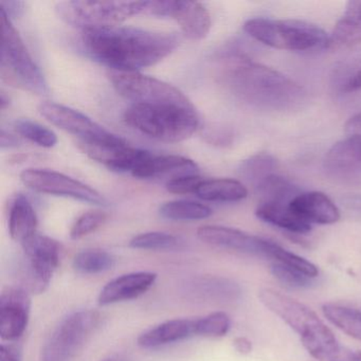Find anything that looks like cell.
<instances>
[{
  "label": "cell",
  "instance_id": "cell-15",
  "mask_svg": "<svg viewBox=\"0 0 361 361\" xmlns=\"http://www.w3.org/2000/svg\"><path fill=\"white\" fill-rule=\"evenodd\" d=\"M31 312L30 291L24 287H7L0 295V336L16 341L24 335Z\"/></svg>",
  "mask_w": 361,
  "mask_h": 361
},
{
  "label": "cell",
  "instance_id": "cell-40",
  "mask_svg": "<svg viewBox=\"0 0 361 361\" xmlns=\"http://www.w3.org/2000/svg\"><path fill=\"white\" fill-rule=\"evenodd\" d=\"M233 348L240 355H248L252 352V343L246 337H236L233 340Z\"/></svg>",
  "mask_w": 361,
  "mask_h": 361
},
{
  "label": "cell",
  "instance_id": "cell-10",
  "mask_svg": "<svg viewBox=\"0 0 361 361\" xmlns=\"http://www.w3.org/2000/svg\"><path fill=\"white\" fill-rule=\"evenodd\" d=\"M22 247L26 259L23 268L27 290L35 293H44L60 265V244L54 238L37 232L25 240Z\"/></svg>",
  "mask_w": 361,
  "mask_h": 361
},
{
  "label": "cell",
  "instance_id": "cell-39",
  "mask_svg": "<svg viewBox=\"0 0 361 361\" xmlns=\"http://www.w3.org/2000/svg\"><path fill=\"white\" fill-rule=\"evenodd\" d=\"M20 141L18 137L9 134L4 128L1 130V135H0V147H1V149H16V147H20Z\"/></svg>",
  "mask_w": 361,
  "mask_h": 361
},
{
  "label": "cell",
  "instance_id": "cell-22",
  "mask_svg": "<svg viewBox=\"0 0 361 361\" xmlns=\"http://www.w3.org/2000/svg\"><path fill=\"white\" fill-rule=\"evenodd\" d=\"M185 293L190 297L209 301L231 302L238 299L240 288L236 283L214 276H198L185 284Z\"/></svg>",
  "mask_w": 361,
  "mask_h": 361
},
{
  "label": "cell",
  "instance_id": "cell-24",
  "mask_svg": "<svg viewBox=\"0 0 361 361\" xmlns=\"http://www.w3.org/2000/svg\"><path fill=\"white\" fill-rule=\"evenodd\" d=\"M255 215L264 223L276 226L291 233L306 234L312 230V225L295 215L289 208V204L261 202L255 210Z\"/></svg>",
  "mask_w": 361,
  "mask_h": 361
},
{
  "label": "cell",
  "instance_id": "cell-17",
  "mask_svg": "<svg viewBox=\"0 0 361 361\" xmlns=\"http://www.w3.org/2000/svg\"><path fill=\"white\" fill-rule=\"evenodd\" d=\"M324 168L340 178L361 177V135H348L336 142L325 156Z\"/></svg>",
  "mask_w": 361,
  "mask_h": 361
},
{
  "label": "cell",
  "instance_id": "cell-37",
  "mask_svg": "<svg viewBox=\"0 0 361 361\" xmlns=\"http://www.w3.org/2000/svg\"><path fill=\"white\" fill-rule=\"evenodd\" d=\"M22 348L16 344H1L0 361H22Z\"/></svg>",
  "mask_w": 361,
  "mask_h": 361
},
{
  "label": "cell",
  "instance_id": "cell-36",
  "mask_svg": "<svg viewBox=\"0 0 361 361\" xmlns=\"http://www.w3.org/2000/svg\"><path fill=\"white\" fill-rule=\"evenodd\" d=\"M204 179L200 175H185V176L175 177L166 181V188L170 193L178 194H191L196 193L200 183Z\"/></svg>",
  "mask_w": 361,
  "mask_h": 361
},
{
  "label": "cell",
  "instance_id": "cell-38",
  "mask_svg": "<svg viewBox=\"0 0 361 361\" xmlns=\"http://www.w3.org/2000/svg\"><path fill=\"white\" fill-rule=\"evenodd\" d=\"M24 3L22 1H3L1 3V10L11 18H18V16L22 14L23 10H24Z\"/></svg>",
  "mask_w": 361,
  "mask_h": 361
},
{
  "label": "cell",
  "instance_id": "cell-19",
  "mask_svg": "<svg viewBox=\"0 0 361 361\" xmlns=\"http://www.w3.org/2000/svg\"><path fill=\"white\" fill-rule=\"evenodd\" d=\"M197 164L193 160L178 155L157 156L149 154L133 171L132 175L139 179H151L160 176L175 177L198 174Z\"/></svg>",
  "mask_w": 361,
  "mask_h": 361
},
{
  "label": "cell",
  "instance_id": "cell-35",
  "mask_svg": "<svg viewBox=\"0 0 361 361\" xmlns=\"http://www.w3.org/2000/svg\"><path fill=\"white\" fill-rule=\"evenodd\" d=\"M107 215L101 211H90L84 213L73 224L71 230V238L73 240H81L94 233L106 221Z\"/></svg>",
  "mask_w": 361,
  "mask_h": 361
},
{
  "label": "cell",
  "instance_id": "cell-29",
  "mask_svg": "<svg viewBox=\"0 0 361 361\" xmlns=\"http://www.w3.org/2000/svg\"><path fill=\"white\" fill-rule=\"evenodd\" d=\"M116 259L111 253L101 249L81 251L73 259V269L82 274H99L109 271L115 266Z\"/></svg>",
  "mask_w": 361,
  "mask_h": 361
},
{
  "label": "cell",
  "instance_id": "cell-13",
  "mask_svg": "<svg viewBox=\"0 0 361 361\" xmlns=\"http://www.w3.org/2000/svg\"><path fill=\"white\" fill-rule=\"evenodd\" d=\"M197 236L211 246L269 259L276 245L272 240L225 226H202L198 228Z\"/></svg>",
  "mask_w": 361,
  "mask_h": 361
},
{
  "label": "cell",
  "instance_id": "cell-9",
  "mask_svg": "<svg viewBox=\"0 0 361 361\" xmlns=\"http://www.w3.org/2000/svg\"><path fill=\"white\" fill-rule=\"evenodd\" d=\"M109 81L116 92L130 101L132 104H173L192 105L191 101L181 90L171 84L140 73H121L109 71Z\"/></svg>",
  "mask_w": 361,
  "mask_h": 361
},
{
  "label": "cell",
  "instance_id": "cell-20",
  "mask_svg": "<svg viewBox=\"0 0 361 361\" xmlns=\"http://www.w3.org/2000/svg\"><path fill=\"white\" fill-rule=\"evenodd\" d=\"M169 18L176 20L183 35L194 41L204 39L211 29L210 13L198 1L172 0Z\"/></svg>",
  "mask_w": 361,
  "mask_h": 361
},
{
  "label": "cell",
  "instance_id": "cell-23",
  "mask_svg": "<svg viewBox=\"0 0 361 361\" xmlns=\"http://www.w3.org/2000/svg\"><path fill=\"white\" fill-rule=\"evenodd\" d=\"M361 44V0L348 1L345 11L329 35V48H350Z\"/></svg>",
  "mask_w": 361,
  "mask_h": 361
},
{
  "label": "cell",
  "instance_id": "cell-21",
  "mask_svg": "<svg viewBox=\"0 0 361 361\" xmlns=\"http://www.w3.org/2000/svg\"><path fill=\"white\" fill-rule=\"evenodd\" d=\"M197 319H172L143 331L137 343L140 348H156L189 339L196 335Z\"/></svg>",
  "mask_w": 361,
  "mask_h": 361
},
{
  "label": "cell",
  "instance_id": "cell-27",
  "mask_svg": "<svg viewBox=\"0 0 361 361\" xmlns=\"http://www.w3.org/2000/svg\"><path fill=\"white\" fill-rule=\"evenodd\" d=\"M322 312L340 331L361 341V310L344 304L325 303Z\"/></svg>",
  "mask_w": 361,
  "mask_h": 361
},
{
  "label": "cell",
  "instance_id": "cell-7",
  "mask_svg": "<svg viewBox=\"0 0 361 361\" xmlns=\"http://www.w3.org/2000/svg\"><path fill=\"white\" fill-rule=\"evenodd\" d=\"M3 25L1 43V75L24 90L39 96L48 94L47 82L39 67L29 54L20 33L12 24L11 18L0 10Z\"/></svg>",
  "mask_w": 361,
  "mask_h": 361
},
{
  "label": "cell",
  "instance_id": "cell-41",
  "mask_svg": "<svg viewBox=\"0 0 361 361\" xmlns=\"http://www.w3.org/2000/svg\"><path fill=\"white\" fill-rule=\"evenodd\" d=\"M344 130L348 135H361V113L350 118L344 126Z\"/></svg>",
  "mask_w": 361,
  "mask_h": 361
},
{
  "label": "cell",
  "instance_id": "cell-34",
  "mask_svg": "<svg viewBox=\"0 0 361 361\" xmlns=\"http://www.w3.org/2000/svg\"><path fill=\"white\" fill-rule=\"evenodd\" d=\"M270 272L276 280L290 288H308L312 286L314 281L310 276L279 263H272L270 265Z\"/></svg>",
  "mask_w": 361,
  "mask_h": 361
},
{
  "label": "cell",
  "instance_id": "cell-18",
  "mask_svg": "<svg viewBox=\"0 0 361 361\" xmlns=\"http://www.w3.org/2000/svg\"><path fill=\"white\" fill-rule=\"evenodd\" d=\"M289 208L310 225H333L341 217L338 207L322 192L299 193L289 202Z\"/></svg>",
  "mask_w": 361,
  "mask_h": 361
},
{
  "label": "cell",
  "instance_id": "cell-16",
  "mask_svg": "<svg viewBox=\"0 0 361 361\" xmlns=\"http://www.w3.org/2000/svg\"><path fill=\"white\" fill-rule=\"evenodd\" d=\"M157 276V274L152 271L130 272L118 276L107 283L100 291L99 305H113L137 299L153 287Z\"/></svg>",
  "mask_w": 361,
  "mask_h": 361
},
{
  "label": "cell",
  "instance_id": "cell-14",
  "mask_svg": "<svg viewBox=\"0 0 361 361\" xmlns=\"http://www.w3.org/2000/svg\"><path fill=\"white\" fill-rule=\"evenodd\" d=\"M39 114L65 132L71 133L84 142L106 140L114 134L99 126L94 120L75 109L54 102L39 105Z\"/></svg>",
  "mask_w": 361,
  "mask_h": 361
},
{
  "label": "cell",
  "instance_id": "cell-12",
  "mask_svg": "<svg viewBox=\"0 0 361 361\" xmlns=\"http://www.w3.org/2000/svg\"><path fill=\"white\" fill-rule=\"evenodd\" d=\"M78 145L88 157L117 173H133L137 166L151 154L130 147L124 139L116 135L106 140L94 142L78 141Z\"/></svg>",
  "mask_w": 361,
  "mask_h": 361
},
{
  "label": "cell",
  "instance_id": "cell-42",
  "mask_svg": "<svg viewBox=\"0 0 361 361\" xmlns=\"http://www.w3.org/2000/svg\"><path fill=\"white\" fill-rule=\"evenodd\" d=\"M345 92H355L361 90V68L348 79L345 84Z\"/></svg>",
  "mask_w": 361,
  "mask_h": 361
},
{
  "label": "cell",
  "instance_id": "cell-32",
  "mask_svg": "<svg viewBox=\"0 0 361 361\" xmlns=\"http://www.w3.org/2000/svg\"><path fill=\"white\" fill-rule=\"evenodd\" d=\"M14 128L20 136L39 147L50 149L58 143V136L54 130L31 120H18L14 123Z\"/></svg>",
  "mask_w": 361,
  "mask_h": 361
},
{
  "label": "cell",
  "instance_id": "cell-28",
  "mask_svg": "<svg viewBox=\"0 0 361 361\" xmlns=\"http://www.w3.org/2000/svg\"><path fill=\"white\" fill-rule=\"evenodd\" d=\"M162 219L174 221H202L212 215V210L206 204L191 200H172L159 209Z\"/></svg>",
  "mask_w": 361,
  "mask_h": 361
},
{
  "label": "cell",
  "instance_id": "cell-3",
  "mask_svg": "<svg viewBox=\"0 0 361 361\" xmlns=\"http://www.w3.org/2000/svg\"><path fill=\"white\" fill-rule=\"evenodd\" d=\"M259 299L299 336L310 356L320 361H335L339 356L342 346L312 308L272 288L261 289Z\"/></svg>",
  "mask_w": 361,
  "mask_h": 361
},
{
  "label": "cell",
  "instance_id": "cell-6",
  "mask_svg": "<svg viewBox=\"0 0 361 361\" xmlns=\"http://www.w3.org/2000/svg\"><path fill=\"white\" fill-rule=\"evenodd\" d=\"M147 1H86L66 0L56 4L59 18L83 30L107 28L145 12Z\"/></svg>",
  "mask_w": 361,
  "mask_h": 361
},
{
  "label": "cell",
  "instance_id": "cell-43",
  "mask_svg": "<svg viewBox=\"0 0 361 361\" xmlns=\"http://www.w3.org/2000/svg\"><path fill=\"white\" fill-rule=\"evenodd\" d=\"M335 361H361V354H356V353H353L352 350L342 348L339 356L337 357Z\"/></svg>",
  "mask_w": 361,
  "mask_h": 361
},
{
  "label": "cell",
  "instance_id": "cell-33",
  "mask_svg": "<svg viewBox=\"0 0 361 361\" xmlns=\"http://www.w3.org/2000/svg\"><path fill=\"white\" fill-rule=\"evenodd\" d=\"M231 319L224 312H215L197 319L196 335L202 337L221 338L229 333Z\"/></svg>",
  "mask_w": 361,
  "mask_h": 361
},
{
  "label": "cell",
  "instance_id": "cell-26",
  "mask_svg": "<svg viewBox=\"0 0 361 361\" xmlns=\"http://www.w3.org/2000/svg\"><path fill=\"white\" fill-rule=\"evenodd\" d=\"M195 194L206 202H235L245 200L248 190L235 179H209L200 183Z\"/></svg>",
  "mask_w": 361,
  "mask_h": 361
},
{
  "label": "cell",
  "instance_id": "cell-11",
  "mask_svg": "<svg viewBox=\"0 0 361 361\" xmlns=\"http://www.w3.org/2000/svg\"><path fill=\"white\" fill-rule=\"evenodd\" d=\"M20 180L26 187L37 193L73 198L97 206L107 204L104 196L97 190L56 171L29 169L22 172Z\"/></svg>",
  "mask_w": 361,
  "mask_h": 361
},
{
  "label": "cell",
  "instance_id": "cell-31",
  "mask_svg": "<svg viewBox=\"0 0 361 361\" xmlns=\"http://www.w3.org/2000/svg\"><path fill=\"white\" fill-rule=\"evenodd\" d=\"M276 160L268 154H259L245 160L240 166V175L243 178L257 188L262 181L274 174L276 170Z\"/></svg>",
  "mask_w": 361,
  "mask_h": 361
},
{
  "label": "cell",
  "instance_id": "cell-4",
  "mask_svg": "<svg viewBox=\"0 0 361 361\" xmlns=\"http://www.w3.org/2000/svg\"><path fill=\"white\" fill-rule=\"evenodd\" d=\"M124 121L143 135L164 142L187 140L200 126L193 104L173 103L132 104L124 113Z\"/></svg>",
  "mask_w": 361,
  "mask_h": 361
},
{
  "label": "cell",
  "instance_id": "cell-5",
  "mask_svg": "<svg viewBox=\"0 0 361 361\" xmlns=\"http://www.w3.org/2000/svg\"><path fill=\"white\" fill-rule=\"evenodd\" d=\"M244 30L255 41L274 49L314 52L329 48V35L305 20L255 18L245 23Z\"/></svg>",
  "mask_w": 361,
  "mask_h": 361
},
{
  "label": "cell",
  "instance_id": "cell-30",
  "mask_svg": "<svg viewBox=\"0 0 361 361\" xmlns=\"http://www.w3.org/2000/svg\"><path fill=\"white\" fill-rule=\"evenodd\" d=\"M130 248L149 251H174L183 248L180 238L166 232H145L134 236L130 242Z\"/></svg>",
  "mask_w": 361,
  "mask_h": 361
},
{
  "label": "cell",
  "instance_id": "cell-45",
  "mask_svg": "<svg viewBox=\"0 0 361 361\" xmlns=\"http://www.w3.org/2000/svg\"><path fill=\"white\" fill-rule=\"evenodd\" d=\"M103 361H124L123 359L117 358V357H111V358L105 359Z\"/></svg>",
  "mask_w": 361,
  "mask_h": 361
},
{
  "label": "cell",
  "instance_id": "cell-1",
  "mask_svg": "<svg viewBox=\"0 0 361 361\" xmlns=\"http://www.w3.org/2000/svg\"><path fill=\"white\" fill-rule=\"evenodd\" d=\"M82 44L92 60L111 71L139 73L168 58L179 39L172 33L116 26L83 30Z\"/></svg>",
  "mask_w": 361,
  "mask_h": 361
},
{
  "label": "cell",
  "instance_id": "cell-44",
  "mask_svg": "<svg viewBox=\"0 0 361 361\" xmlns=\"http://www.w3.org/2000/svg\"><path fill=\"white\" fill-rule=\"evenodd\" d=\"M9 98H7V97H6V94H4L3 92V94H1V96H0V106H1V109H5L6 107H7L8 105H9Z\"/></svg>",
  "mask_w": 361,
  "mask_h": 361
},
{
  "label": "cell",
  "instance_id": "cell-8",
  "mask_svg": "<svg viewBox=\"0 0 361 361\" xmlns=\"http://www.w3.org/2000/svg\"><path fill=\"white\" fill-rule=\"evenodd\" d=\"M100 323L96 310H81L61 320L42 350V361H71Z\"/></svg>",
  "mask_w": 361,
  "mask_h": 361
},
{
  "label": "cell",
  "instance_id": "cell-2",
  "mask_svg": "<svg viewBox=\"0 0 361 361\" xmlns=\"http://www.w3.org/2000/svg\"><path fill=\"white\" fill-rule=\"evenodd\" d=\"M225 82L236 98L266 111H293L306 100L305 90L297 82L246 59L229 65Z\"/></svg>",
  "mask_w": 361,
  "mask_h": 361
},
{
  "label": "cell",
  "instance_id": "cell-25",
  "mask_svg": "<svg viewBox=\"0 0 361 361\" xmlns=\"http://www.w3.org/2000/svg\"><path fill=\"white\" fill-rule=\"evenodd\" d=\"M37 216L30 200L18 194L12 202L9 215V232L12 240L20 245L37 233Z\"/></svg>",
  "mask_w": 361,
  "mask_h": 361
}]
</instances>
